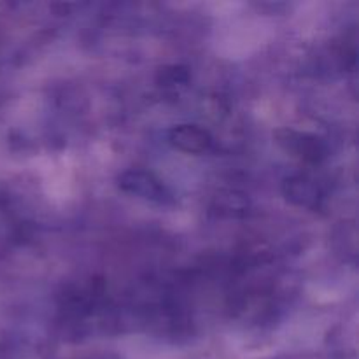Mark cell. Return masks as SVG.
<instances>
[{
    "label": "cell",
    "instance_id": "cell-1",
    "mask_svg": "<svg viewBox=\"0 0 359 359\" xmlns=\"http://www.w3.org/2000/svg\"><path fill=\"white\" fill-rule=\"evenodd\" d=\"M119 186L121 189H125L126 193H132V195H139L142 198L153 200V202L163 203L170 198V193H168L167 186L160 181L158 177H154L151 172L144 170H128L119 177Z\"/></svg>",
    "mask_w": 359,
    "mask_h": 359
},
{
    "label": "cell",
    "instance_id": "cell-2",
    "mask_svg": "<svg viewBox=\"0 0 359 359\" xmlns=\"http://www.w3.org/2000/svg\"><path fill=\"white\" fill-rule=\"evenodd\" d=\"M168 142L175 149L189 154H200L212 144L210 133L198 125H179L168 130Z\"/></svg>",
    "mask_w": 359,
    "mask_h": 359
},
{
    "label": "cell",
    "instance_id": "cell-3",
    "mask_svg": "<svg viewBox=\"0 0 359 359\" xmlns=\"http://www.w3.org/2000/svg\"><path fill=\"white\" fill-rule=\"evenodd\" d=\"M286 195L298 205L311 207L318 202L319 191L307 177H291L286 181Z\"/></svg>",
    "mask_w": 359,
    "mask_h": 359
}]
</instances>
